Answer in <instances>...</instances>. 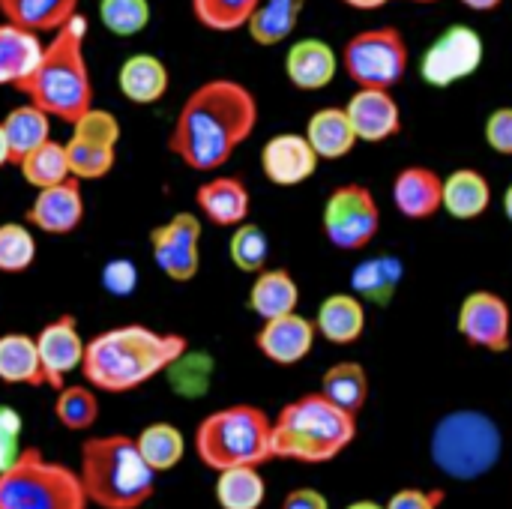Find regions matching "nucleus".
<instances>
[{
	"label": "nucleus",
	"instance_id": "1",
	"mask_svg": "<svg viewBox=\"0 0 512 509\" xmlns=\"http://www.w3.org/2000/svg\"><path fill=\"white\" fill-rule=\"evenodd\" d=\"M258 129V99L237 78H207L180 105L168 150L195 174H216Z\"/></svg>",
	"mask_w": 512,
	"mask_h": 509
},
{
	"label": "nucleus",
	"instance_id": "2",
	"mask_svg": "<svg viewBox=\"0 0 512 509\" xmlns=\"http://www.w3.org/2000/svg\"><path fill=\"white\" fill-rule=\"evenodd\" d=\"M189 351V339L180 333H159L144 324H123L96 333L84 345L81 375L96 393H132Z\"/></svg>",
	"mask_w": 512,
	"mask_h": 509
},
{
	"label": "nucleus",
	"instance_id": "3",
	"mask_svg": "<svg viewBox=\"0 0 512 509\" xmlns=\"http://www.w3.org/2000/svg\"><path fill=\"white\" fill-rule=\"evenodd\" d=\"M51 120L75 123L93 108V78L87 63V18L75 15L42 45L33 72L15 87Z\"/></svg>",
	"mask_w": 512,
	"mask_h": 509
},
{
	"label": "nucleus",
	"instance_id": "4",
	"mask_svg": "<svg viewBox=\"0 0 512 509\" xmlns=\"http://www.w3.org/2000/svg\"><path fill=\"white\" fill-rule=\"evenodd\" d=\"M357 438V417L333 405L321 390L288 402L273 420V459L327 465Z\"/></svg>",
	"mask_w": 512,
	"mask_h": 509
},
{
	"label": "nucleus",
	"instance_id": "5",
	"mask_svg": "<svg viewBox=\"0 0 512 509\" xmlns=\"http://www.w3.org/2000/svg\"><path fill=\"white\" fill-rule=\"evenodd\" d=\"M78 480L99 509H141L156 492V474L129 435H96L81 444Z\"/></svg>",
	"mask_w": 512,
	"mask_h": 509
},
{
	"label": "nucleus",
	"instance_id": "6",
	"mask_svg": "<svg viewBox=\"0 0 512 509\" xmlns=\"http://www.w3.org/2000/svg\"><path fill=\"white\" fill-rule=\"evenodd\" d=\"M195 453L210 471L261 468L273 462V417L255 405H228L195 429Z\"/></svg>",
	"mask_w": 512,
	"mask_h": 509
},
{
	"label": "nucleus",
	"instance_id": "7",
	"mask_svg": "<svg viewBox=\"0 0 512 509\" xmlns=\"http://www.w3.org/2000/svg\"><path fill=\"white\" fill-rule=\"evenodd\" d=\"M432 462L459 483L486 477L504 453L501 426L483 411H453L432 432Z\"/></svg>",
	"mask_w": 512,
	"mask_h": 509
},
{
	"label": "nucleus",
	"instance_id": "8",
	"mask_svg": "<svg viewBox=\"0 0 512 509\" xmlns=\"http://www.w3.org/2000/svg\"><path fill=\"white\" fill-rule=\"evenodd\" d=\"M90 501L72 471L63 462L45 459L36 447L24 453L0 474V509H87Z\"/></svg>",
	"mask_w": 512,
	"mask_h": 509
},
{
	"label": "nucleus",
	"instance_id": "9",
	"mask_svg": "<svg viewBox=\"0 0 512 509\" xmlns=\"http://www.w3.org/2000/svg\"><path fill=\"white\" fill-rule=\"evenodd\" d=\"M339 66L357 87L393 90L408 75L411 48L405 42V33L393 24L366 27L345 42Z\"/></svg>",
	"mask_w": 512,
	"mask_h": 509
},
{
	"label": "nucleus",
	"instance_id": "10",
	"mask_svg": "<svg viewBox=\"0 0 512 509\" xmlns=\"http://www.w3.org/2000/svg\"><path fill=\"white\" fill-rule=\"evenodd\" d=\"M324 237L339 252H363L381 231V207L369 186L342 183L336 186L321 213Z\"/></svg>",
	"mask_w": 512,
	"mask_h": 509
},
{
	"label": "nucleus",
	"instance_id": "11",
	"mask_svg": "<svg viewBox=\"0 0 512 509\" xmlns=\"http://www.w3.org/2000/svg\"><path fill=\"white\" fill-rule=\"evenodd\" d=\"M483 60H486V42H483L480 30L471 24H450L426 48V54L420 60V75L429 87L447 90V87L477 75Z\"/></svg>",
	"mask_w": 512,
	"mask_h": 509
},
{
	"label": "nucleus",
	"instance_id": "12",
	"mask_svg": "<svg viewBox=\"0 0 512 509\" xmlns=\"http://www.w3.org/2000/svg\"><path fill=\"white\" fill-rule=\"evenodd\" d=\"M201 219L189 210L174 213L168 222L150 231V252L156 270L174 282L186 285L201 273Z\"/></svg>",
	"mask_w": 512,
	"mask_h": 509
},
{
	"label": "nucleus",
	"instance_id": "13",
	"mask_svg": "<svg viewBox=\"0 0 512 509\" xmlns=\"http://www.w3.org/2000/svg\"><path fill=\"white\" fill-rule=\"evenodd\" d=\"M459 336L489 354H507L512 345V309L495 291H471L456 315Z\"/></svg>",
	"mask_w": 512,
	"mask_h": 509
},
{
	"label": "nucleus",
	"instance_id": "14",
	"mask_svg": "<svg viewBox=\"0 0 512 509\" xmlns=\"http://www.w3.org/2000/svg\"><path fill=\"white\" fill-rule=\"evenodd\" d=\"M36 339V351L42 360V372H45V387H51L54 393L66 387V378L81 369L84 360V339L78 333V321L75 315L63 312L57 318H51L48 324H42V330L33 336Z\"/></svg>",
	"mask_w": 512,
	"mask_h": 509
},
{
	"label": "nucleus",
	"instance_id": "15",
	"mask_svg": "<svg viewBox=\"0 0 512 509\" xmlns=\"http://www.w3.org/2000/svg\"><path fill=\"white\" fill-rule=\"evenodd\" d=\"M318 162L321 159L303 132H276L261 147V174L279 189H294L312 180Z\"/></svg>",
	"mask_w": 512,
	"mask_h": 509
},
{
	"label": "nucleus",
	"instance_id": "16",
	"mask_svg": "<svg viewBox=\"0 0 512 509\" xmlns=\"http://www.w3.org/2000/svg\"><path fill=\"white\" fill-rule=\"evenodd\" d=\"M24 222L33 231H42L48 237H66L72 231L81 228L84 222V192H81V180L69 177L57 186L48 189H36Z\"/></svg>",
	"mask_w": 512,
	"mask_h": 509
},
{
	"label": "nucleus",
	"instance_id": "17",
	"mask_svg": "<svg viewBox=\"0 0 512 509\" xmlns=\"http://www.w3.org/2000/svg\"><path fill=\"white\" fill-rule=\"evenodd\" d=\"M345 114L354 126L357 141L363 144H384L402 132V105L393 90L357 87L345 105Z\"/></svg>",
	"mask_w": 512,
	"mask_h": 509
},
{
	"label": "nucleus",
	"instance_id": "18",
	"mask_svg": "<svg viewBox=\"0 0 512 509\" xmlns=\"http://www.w3.org/2000/svg\"><path fill=\"white\" fill-rule=\"evenodd\" d=\"M315 339V321L303 318L300 312H291L273 321H261V330L255 333V348L276 366H297L312 354Z\"/></svg>",
	"mask_w": 512,
	"mask_h": 509
},
{
	"label": "nucleus",
	"instance_id": "19",
	"mask_svg": "<svg viewBox=\"0 0 512 509\" xmlns=\"http://www.w3.org/2000/svg\"><path fill=\"white\" fill-rule=\"evenodd\" d=\"M393 204L411 222H426L444 210V177L429 165H408L393 177Z\"/></svg>",
	"mask_w": 512,
	"mask_h": 509
},
{
	"label": "nucleus",
	"instance_id": "20",
	"mask_svg": "<svg viewBox=\"0 0 512 509\" xmlns=\"http://www.w3.org/2000/svg\"><path fill=\"white\" fill-rule=\"evenodd\" d=\"M339 72V54L333 51L330 42L318 36H306L291 42L285 54V78L291 81L294 90L300 93H318L330 87V81Z\"/></svg>",
	"mask_w": 512,
	"mask_h": 509
},
{
	"label": "nucleus",
	"instance_id": "21",
	"mask_svg": "<svg viewBox=\"0 0 512 509\" xmlns=\"http://www.w3.org/2000/svg\"><path fill=\"white\" fill-rule=\"evenodd\" d=\"M195 207L216 228H237V225L249 222L252 192L240 177L216 174L195 189Z\"/></svg>",
	"mask_w": 512,
	"mask_h": 509
},
{
	"label": "nucleus",
	"instance_id": "22",
	"mask_svg": "<svg viewBox=\"0 0 512 509\" xmlns=\"http://www.w3.org/2000/svg\"><path fill=\"white\" fill-rule=\"evenodd\" d=\"M117 87H120L123 99L132 102V105H156L171 87L168 63L159 54L135 51L120 63Z\"/></svg>",
	"mask_w": 512,
	"mask_h": 509
},
{
	"label": "nucleus",
	"instance_id": "23",
	"mask_svg": "<svg viewBox=\"0 0 512 509\" xmlns=\"http://www.w3.org/2000/svg\"><path fill=\"white\" fill-rule=\"evenodd\" d=\"M306 141L318 153L321 162H339L345 159L360 141L354 135V126L345 114V105H324L306 120Z\"/></svg>",
	"mask_w": 512,
	"mask_h": 509
},
{
	"label": "nucleus",
	"instance_id": "24",
	"mask_svg": "<svg viewBox=\"0 0 512 509\" xmlns=\"http://www.w3.org/2000/svg\"><path fill=\"white\" fill-rule=\"evenodd\" d=\"M315 330L330 345H354L366 333V303L348 291L324 297L315 312Z\"/></svg>",
	"mask_w": 512,
	"mask_h": 509
},
{
	"label": "nucleus",
	"instance_id": "25",
	"mask_svg": "<svg viewBox=\"0 0 512 509\" xmlns=\"http://www.w3.org/2000/svg\"><path fill=\"white\" fill-rule=\"evenodd\" d=\"M492 207V183L477 168H456L444 177V213L459 222H474Z\"/></svg>",
	"mask_w": 512,
	"mask_h": 509
},
{
	"label": "nucleus",
	"instance_id": "26",
	"mask_svg": "<svg viewBox=\"0 0 512 509\" xmlns=\"http://www.w3.org/2000/svg\"><path fill=\"white\" fill-rule=\"evenodd\" d=\"M300 306V285L285 267H267L255 273L249 288V309L261 321H273L282 315L297 312Z\"/></svg>",
	"mask_w": 512,
	"mask_h": 509
},
{
	"label": "nucleus",
	"instance_id": "27",
	"mask_svg": "<svg viewBox=\"0 0 512 509\" xmlns=\"http://www.w3.org/2000/svg\"><path fill=\"white\" fill-rule=\"evenodd\" d=\"M405 279V264L402 258L390 255V252H381L375 258H366L354 267L351 273V294L360 297L363 303H372V306H387L399 285Z\"/></svg>",
	"mask_w": 512,
	"mask_h": 509
},
{
	"label": "nucleus",
	"instance_id": "28",
	"mask_svg": "<svg viewBox=\"0 0 512 509\" xmlns=\"http://www.w3.org/2000/svg\"><path fill=\"white\" fill-rule=\"evenodd\" d=\"M81 0H0L3 21L27 30V33H57L78 15Z\"/></svg>",
	"mask_w": 512,
	"mask_h": 509
},
{
	"label": "nucleus",
	"instance_id": "29",
	"mask_svg": "<svg viewBox=\"0 0 512 509\" xmlns=\"http://www.w3.org/2000/svg\"><path fill=\"white\" fill-rule=\"evenodd\" d=\"M0 384L45 387V372H42V360H39L33 336L27 333L0 336Z\"/></svg>",
	"mask_w": 512,
	"mask_h": 509
},
{
	"label": "nucleus",
	"instance_id": "30",
	"mask_svg": "<svg viewBox=\"0 0 512 509\" xmlns=\"http://www.w3.org/2000/svg\"><path fill=\"white\" fill-rule=\"evenodd\" d=\"M303 9H306V0H261L246 24V33L255 45L276 48L294 36Z\"/></svg>",
	"mask_w": 512,
	"mask_h": 509
},
{
	"label": "nucleus",
	"instance_id": "31",
	"mask_svg": "<svg viewBox=\"0 0 512 509\" xmlns=\"http://www.w3.org/2000/svg\"><path fill=\"white\" fill-rule=\"evenodd\" d=\"M42 39L9 21H0V87H18L42 54Z\"/></svg>",
	"mask_w": 512,
	"mask_h": 509
},
{
	"label": "nucleus",
	"instance_id": "32",
	"mask_svg": "<svg viewBox=\"0 0 512 509\" xmlns=\"http://www.w3.org/2000/svg\"><path fill=\"white\" fill-rule=\"evenodd\" d=\"M3 135L9 144V162L18 165L27 153H33L36 147H42L45 141H51V117L45 111H39L36 105L24 102L15 105L3 120Z\"/></svg>",
	"mask_w": 512,
	"mask_h": 509
},
{
	"label": "nucleus",
	"instance_id": "33",
	"mask_svg": "<svg viewBox=\"0 0 512 509\" xmlns=\"http://www.w3.org/2000/svg\"><path fill=\"white\" fill-rule=\"evenodd\" d=\"M321 393L339 405L342 411L348 414H360L369 402V375L363 369V363L357 360H342L336 366H330L324 372V381H321Z\"/></svg>",
	"mask_w": 512,
	"mask_h": 509
},
{
	"label": "nucleus",
	"instance_id": "34",
	"mask_svg": "<svg viewBox=\"0 0 512 509\" xmlns=\"http://www.w3.org/2000/svg\"><path fill=\"white\" fill-rule=\"evenodd\" d=\"M135 444H138L141 459L147 462V468L156 477L174 471L183 462V456H186V438L171 423H153V426L141 429L135 435Z\"/></svg>",
	"mask_w": 512,
	"mask_h": 509
},
{
	"label": "nucleus",
	"instance_id": "35",
	"mask_svg": "<svg viewBox=\"0 0 512 509\" xmlns=\"http://www.w3.org/2000/svg\"><path fill=\"white\" fill-rule=\"evenodd\" d=\"M213 495L219 509H261L267 483L258 468H228L216 474Z\"/></svg>",
	"mask_w": 512,
	"mask_h": 509
},
{
	"label": "nucleus",
	"instance_id": "36",
	"mask_svg": "<svg viewBox=\"0 0 512 509\" xmlns=\"http://www.w3.org/2000/svg\"><path fill=\"white\" fill-rule=\"evenodd\" d=\"M18 171L24 177V183H30L33 189H48L57 186L63 180H69V162H66V144L60 141H45L42 147H36L33 153H27L18 162Z\"/></svg>",
	"mask_w": 512,
	"mask_h": 509
},
{
	"label": "nucleus",
	"instance_id": "37",
	"mask_svg": "<svg viewBox=\"0 0 512 509\" xmlns=\"http://www.w3.org/2000/svg\"><path fill=\"white\" fill-rule=\"evenodd\" d=\"M99 399L96 390L87 384H66L63 390H57L54 399V417L63 429L69 432H87L96 426L99 420Z\"/></svg>",
	"mask_w": 512,
	"mask_h": 509
},
{
	"label": "nucleus",
	"instance_id": "38",
	"mask_svg": "<svg viewBox=\"0 0 512 509\" xmlns=\"http://www.w3.org/2000/svg\"><path fill=\"white\" fill-rule=\"evenodd\" d=\"M228 258L240 273H261L267 270L270 261V237L261 225L255 222H243L237 228H231V240H228Z\"/></svg>",
	"mask_w": 512,
	"mask_h": 509
},
{
	"label": "nucleus",
	"instance_id": "39",
	"mask_svg": "<svg viewBox=\"0 0 512 509\" xmlns=\"http://www.w3.org/2000/svg\"><path fill=\"white\" fill-rule=\"evenodd\" d=\"M258 3L261 0H192V15L213 33H234L240 27L246 30Z\"/></svg>",
	"mask_w": 512,
	"mask_h": 509
},
{
	"label": "nucleus",
	"instance_id": "40",
	"mask_svg": "<svg viewBox=\"0 0 512 509\" xmlns=\"http://www.w3.org/2000/svg\"><path fill=\"white\" fill-rule=\"evenodd\" d=\"M66 162H69V174L75 180H81V183L84 180H102L111 174V168L117 162V150L72 135L66 141Z\"/></svg>",
	"mask_w": 512,
	"mask_h": 509
},
{
	"label": "nucleus",
	"instance_id": "41",
	"mask_svg": "<svg viewBox=\"0 0 512 509\" xmlns=\"http://www.w3.org/2000/svg\"><path fill=\"white\" fill-rule=\"evenodd\" d=\"M36 237L27 222H0V273L18 276L36 261Z\"/></svg>",
	"mask_w": 512,
	"mask_h": 509
},
{
	"label": "nucleus",
	"instance_id": "42",
	"mask_svg": "<svg viewBox=\"0 0 512 509\" xmlns=\"http://www.w3.org/2000/svg\"><path fill=\"white\" fill-rule=\"evenodd\" d=\"M150 0H99V21L108 33L126 39L138 36L150 24Z\"/></svg>",
	"mask_w": 512,
	"mask_h": 509
},
{
	"label": "nucleus",
	"instance_id": "43",
	"mask_svg": "<svg viewBox=\"0 0 512 509\" xmlns=\"http://www.w3.org/2000/svg\"><path fill=\"white\" fill-rule=\"evenodd\" d=\"M210 372H213V360L207 354H198V351H186L180 354L171 366H168V378H171V387L180 393V396H201L207 393L210 387Z\"/></svg>",
	"mask_w": 512,
	"mask_h": 509
},
{
	"label": "nucleus",
	"instance_id": "44",
	"mask_svg": "<svg viewBox=\"0 0 512 509\" xmlns=\"http://www.w3.org/2000/svg\"><path fill=\"white\" fill-rule=\"evenodd\" d=\"M72 135L117 150L120 135H123V126H120V120H117L114 111H105V108H96V105H93L90 111H84V114L72 123Z\"/></svg>",
	"mask_w": 512,
	"mask_h": 509
},
{
	"label": "nucleus",
	"instance_id": "45",
	"mask_svg": "<svg viewBox=\"0 0 512 509\" xmlns=\"http://www.w3.org/2000/svg\"><path fill=\"white\" fill-rule=\"evenodd\" d=\"M21 432H24L21 414L15 408H9V405H0V474L9 465H15V459L24 453Z\"/></svg>",
	"mask_w": 512,
	"mask_h": 509
},
{
	"label": "nucleus",
	"instance_id": "46",
	"mask_svg": "<svg viewBox=\"0 0 512 509\" xmlns=\"http://www.w3.org/2000/svg\"><path fill=\"white\" fill-rule=\"evenodd\" d=\"M486 144L501 153V156H512V105H501L486 117Z\"/></svg>",
	"mask_w": 512,
	"mask_h": 509
},
{
	"label": "nucleus",
	"instance_id": "47",
	"mask_svg": "<svg viewBox=\"0 0 512 509\" xmlns=\"http://www.w3.org/2000/svg\"><path fill=\"white\" fill-rule=\"evenodd\" d=\"M102 288L114 297H129L135 288H138V270L132 261L126 258H117V261H108L105 270H102Z\"/></svg>",
	"mask_w": 512,
	"mask_h": 509
},
{
	"label": "nucleus",
	"instance_id": "48",
	"mask_svg": "<svg viewBox=\"0 0 512 509\" xmlns=\"http://www.w3.org/2000/svg\"><path fill=\"white\" fill-rule=\"evenodd\" d=\"M444 504V492L441 489H417V486H408V489H399L384 509H441Z\"/></svg>",
	"mask_w": 512,
	"mask_h": 509
},
{
	"label": "nucleus",
	"instance_id": "49",
	"mask_svg": "<svg viewBox=\"0 0 512 509\" xmlns=\"http://www.w3.org/2000/svg\"><path fill=\"white\" fill-rule=\"evenodd\" d=\"M282 509H330V504H327V498L318 489L303 486V489H294V492L285 495Z\"/></svg>",
	"mask_w": 512,
	"mask_h": 509
},
{
	"label": "nucleus",
	"instance_id": "50",
	"mask_svg": "<svg viewBox=\"0 0 512 509\" xmlns=\"http://www.w3.org/2000/svg\"><path fill=\"white\" fill-rule=\"evenodd\" d=\"M348 3L351 9H363V12H372V9H384L390 3H438V0H342Z\"/></svg>",
	"mask_w": 512,
	"mask_h": 509
},
{
	"label": "nucleus",
	"instance_id": "51",
	"mask_svg": "<svg viewBox=\"0 0 512 509\" xmlns=\"http://www.w3.org/2000/svg\"><path fill=\"white\" fill-rule=\"evenodd\" d=\"M462 6H468V9H474V12H492V9H498L504 0H459Z\"/></svg>",
	"mask_w": 512,
	"mask_h": 509
},
{
	"label": "nucleus",
	"instance_id": "52",
	"mask_svg": "<svg viewBox=\"0 0 512 509\" xmlns=\"http://www.w3.org/2000/svg\"><path fill=\"white\" fill-rule=\"evenodd\" d=\"M12 165L9 162V144H6V135H3V126H0V168Z\"/></svg>",
	"mask_w": 512,
	"mask_h": 509
},
{
	"label": "nucleus",
	"instance_id": "53",
	"mask_svg": "<svg viewBox=\"0 0 512 509\" xmlns=\"http://www.w3.org/2000/svg\"><path fill=\"white\" fill-rule=\"evenodd\" d=\"M501 207H504V216L512 222V183L507 186V192H504V201H501Z\"/></svg>",
	"mask_w": 512,
	"mask_h": 509
},
{
	"label": "nucleus",
	"instance_id": "54",
	"mask_svg": "<svg viewBox=\"0 0 512 509\" xmlns=\"http://www.w3.org/2000/svg\"><path fill=\"white\" fill-rule=\"evenodd\" d=\"M345 509H384V504H375V501H354L351 507Z\"/></svg>",
	"mask_w": 512,
	"mask_h": 509
}]
</instances>
